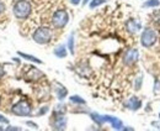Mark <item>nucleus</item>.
<instances>
[{
	"mask_svg": "<svg viewBox=\"0 0 160 131\" xmlns=\"http://www.w3.org/2000/svg\"><path fill=\"white\" fill-rule=\"evenodd\" d=\"M91 0H82V5H86V4H89Z\"/></svg>",
	"mask_w": 160,
	"mask_h": 131,
	"instance_id": "nucleus-29",
	"label": "nucleus"
},
{
	"mask_svg": "<svg viewBox=\"0 0 160 131\" xmlns=\"http://www.w3.org/2000/svg\"><path fill=\"white\" fill-rule=\"evenodd\" d=\"M54 90H56V94H57V98L59 99L60 101L64 100V99L67 98V95H68V89H67L64 85H62L60 83H56Z\"/></svg>",
	"mask_w": 160,
	"mask_h": 131,
	"instance_id": "nucleus-11",
	"label": "nucleus"
},
{
	"mask_svg": "<svg viewBox=\"0 0 160 131\" xmlns=\"http://www.w3.org/2000/svg\"><path fill=\"white\" fill-rule=\"evenodd\" d=\"M69 22V14L64 9H58L52 16V25L56 29H63Z\"/></svg>",
	"mask_w": 160,
	"mask_h": 131,
	"instance_id": "nucleus-4",
	"label": "nucleus"
},
{
	"mask_svg": "<svg viewBox=\"0 0 160 131\" xmlns=\"http://www.w3.org/2000/svg\"><path fill=\"white\" fill-rule=\"evenodd\" d=\"M26 125L32 128V129H38V125L36 123H33V121H26Z\"/></svg>",
	"mask_w": 160,
	"mask_h": 131,
	"instance_id": "nucleus-23",
	"label": "nucleus"
},
{
	"mask_svg": "<svg viewBox=\"0 0 160 131\" xmlns=\"http://www.w3.org/2000/svg\"><path fill=\"white\" fill-rule=\"evenodd\" d=\"M69 99H70V101L73 104H78V105H85L86 104V101L81 96H79V95H72Z\"/></svg>",
	"mask_w": 160,
	"mask_h": 131,
	"instance_id": "nucleus-17",
	"label": "nucleus"
},
{
	"mask_svg": "<svg viewBox=\"0 0 160 131\" xmlns=\"http://www.w3.org/2000/svg\"><path fill=\"white\" fill-rule=\"evenodd\" d=\"M1 130H4V128H1V126H0V131Z\"/></svg>",
	"mask_w": 160,
	"mask_h": 131,
	"instance_id": "nucleus-31",
	"label": "nucleus"
},
{
	"mask_svg": "<svg viewBox=\"0 0 160 131\" xmlns=\"http://www.w3.org/2000/svg\"><path fill=\"white\" fill-rule=\"evenodd\" d=\"M159 5H160L159 0H147V1L143 4V8H145V9H150V8L155 9V8H158Z\"/></svg>",
	"mask_w": 160,
	"mask_h": 131,
	"instance_id": "nucleus-15",
	"label": "nucleus"
},
{
	"mask_svg": "<svg viewBox=\"0 0 160 131\" xmlns=\"http://www.w3.org/2000/svg\"><path fill=\"white\" fill-rule=\"evenodd\" d=\"M32 38L36 43L38 45H47L51 42L52 40V30L49 27H46V26H42L36 29V31L33 32Z\"/></svg>",
	"mask_w": 160,
	"mask_h": 131,
	"instance_id": "nucleus-2",
	"label": "nucleus"
},
{
	"mask_svg": "<svg viewBox=\"0 0 160 131\" xmlns=\"http://www.w3.org/2000/svg\"><path fill=\"white\" fill-rule=\"evenodd\" d=\"M31 11H32V6H31V3L27 0H18L12 5V13L15 18L19 20L27 19Z\"/></svg>",
	"mask_w": 160,
	"mask_h": 131,
	"instance_id": "nucleus-1",
	"label": "nucleus"
},
{
	"mask_svg": "<svg viewBox=\"0 0 160 131\" xmlns=\"http://www.w3.org/2000/svg\"><path fill=\"white\" fill-rule=\"evenodd\" d=\"M68 124V119L65 115H54V119L52 121V128L54 130H65Z\"/></svg>",
	"mask_w": 160,
	"mask_h": 131,
	"instance_id": "nucleus-8",
	"label": "nucleus"
},
{
	"mask_svg": "<svg viewBox=\"0 0 160 131\" xmlns=\"http://www.w3.org/2000/svg\"><path fill=\"white\" fill-rule=\"evenodd\" d=\"M48 110H49V109H48V106H42V108L40 109V112H37V114H38V115H43V114L48 112Z\"/></svg>",
	"mask_w": 160,
	"mask_h": 131,
	"instance_id": "nucleus-24",
	"label": "nucleus"
},
{
	"mask_svg": "<svg viewBox=\"0 0 160 131\" xmlns=\"http://www.w3.org/2000/svg\"><path fill=\"white\" fill-rule=\"evenodd\" d=\"M154 22L155 24H158V25H160V11H157V13H154Z\"/></svg>",
	"mask_w": 160,
	"mask_h": 131,
	"instance_id": "nucleus-22",
	"label": "nucleus"
},
{
	"mask_svg": "<svg viewBox=\"0 0 160 131\" xmlns=\"http://www.w3.org/2000/svg\"><path fill=\"white\" fill-rule=\"evenodd\" d=\"M70 3H72L73 5H79L80 3H81V0H70Z\"/></svg>",
	"mask_w": 160,
	"mask_h": 131,
	"instance_id": "nucleus-28",
	"label": "nucleus"
},
{
	"mask_svg": "<svg viewBox=\"0 0 160 131\" xmlns=\"http://www.w3.org/2000/svg\"><path fill=\"white\" fill-rule=\"evenodd\" d=\"M19 56L22 57L23 59H27V61H30V62H33V63H37V64H41V63H42V61H41L40 58H37V57L32 56V55H28V53L19 52Z\"/></svg>",
	"mask_w": 160,
	"mask_h": 131,
	"instance_id": "nucleus-13",
	"label": "nucleus"
},
{
	"mask_svg": "<svg viewBox=\"0 0 160 131\" xmlns=\"http://www.w3.org/2000/svg\"><path fill=\"white\" fill-rule=\"evenodd\" d=\"M158 40V35L155 32V30L150 29V27H145L143 31H142V35H140V45L145 48H150L155 45Z\"/></svg>",
	"mask_w": 160,
	"mask_h": 131,
	"instance_id": "nucleus-3",
	"label": "nucleus"
},
{
	"mask_svg": "<svg viewBox=\"0 0 160 131\" xmlns=\"http://www.w3.org/2000/svg\"><path fill=\"white\" fill-rule=\"evenodd\" d=\"M2 11H5V4H4L2 1H0V14H1Z\"/></svg>",
	"mask_w": 160,
	"mask_h": 131,
	"instance_id": "nucleus-27",
	"label": "nucleus"
},
{
	"mask_svg": "<svg viewBox=\"0 0 160 131\" xmlns=\"http://www.w3.org/2000/svg\"><path fill=\"white\" fill-rule=\"evenodd\" d=\"M143 103L138 96H131L126 103H124V106L128 109V110H132V112H137L142 108Z\"/></svg>",
	"mask_w": 160,
	"mask_h": 131,
	"instance_id": "nucleus-9",
	"label": "nucleus"
},
{
	"mask_svg": "<svg viewBox=\"0 0 160 131\" xmlns=\"http://www.w3.org/2000/svg\"><path fill=\"white\" fill-rule=\"evenodd\" d=\"M159 119H160V114H159Z\"/></svg>",
	"mask_w": 160,
	"mask_h": 131,
	"instance_id": "nucleus-32",
	"label": "nucleus"
},
{
	"mask_svg": "<svg viewBox=\"0 0 160 131\" xmlns=\"http://www.w3.org/2000/svg\"><path fill=\"white\" fill-rule=\"evenodd\" d=\"M90 116H91V119L99 125V126H101L102 124H105V121H103V117H102V115H100V114H98V112H91L90 114Z\"/></svg>",
	"mask_w": 160,
	"mask_h": 131,
	"instance_id": "nucleus-16",
	"label": "nucleus"
},
{
	"mask_svg": "<svg viewBox=\"0 0 160 131\" xmlns=\"http://www.w3.org/2000/svg\"><path fill=\"white\" fill-rule=\"evenodd\" d=\"M67 112V109H65V106L64 105H57L56 106V109H54V115H64Z\"/></svg>",
	"mask_w": 160,
	"mask_h": 131,
	"instance_id": "nucleus-19",
	"label": "nucleus"
},
{
	"mask_svg": "<svg viewBox=\"0 0 160 131\" xmlns=\"http://www.w3.org/2000/svg\"><path fill=\"white\" fill-rule=\"evenodd\" d=\"M142 83H143V77L139 75V77L136 78V82H134V89L136 90H139L142 88Z\"/></svg>",
	"mask_w": 160,
	"mask_h": 131,
	"instance_id": "nucleus-20",
	"label": "nucleus"
},
{
	"mask_svg": "<svg viewBox=\"0 0 160 131\" xmlns=\"http://www.w3.org/2000/svg\"><path fill=\"white\" fill-rule=\"evenodd\" d=\"M53 53H54V56H57L58 58H65L67 55H68V48H67L65 45H58L54 48Z\"/></svg>",
	"mask_w": 160,
	"mask_h": 131,
	"instance_id": "nucleus-12",
	"label": "nucleus"
},
{
	"mask_svg": "<svg viewBox=\"0 0 160 131\" xmlns=\"http://www.w3.org/2000/svg\"><path fill=\"white\" fill-rule=\"evenodd\" d=\"M105 123H110L115 130H123V123L121 121L118 117L111 116V115H102Z\"/></svg>",
	"mask_w": 160,
	"mask_h": 131,
	"instance_id": "nucleus-10",
	"label": "nucleus"
},
{
	"mask_svg": "<svg viewBox=\"0 0 160 131\" xmlns=\"http://www.w3.org/2000/svg\"><path fill=\"white\" fill-rule=\"evenodd\" d=\"M0 123H5V124H9V120L4 116V115H0Z\"/></svg>",
	"mask_w": 160,
	"mask_h": 131,
	"instance_id": "nucleus-25",
	"label": "nucleus"
},
{
	"mask_svg": "<svg viewBox=\"0 0 160 131\" xmlns=\"http://www.w3.org/2000/svg\"><path fill=\"white\" fill-rule=\"evenodd\" d=\"M6 130L8 131H12V130L18 131V130H20V128H18V126H8Z\"/></svg>",
	"mask_w": 160,
	"mask_h": 131,
	"instance_id": "nucleus-26",
	"label": "nucleus"
},
{
	"mask_svg": "<svg viewBox=\"0 0 160 131\" xmlns=\"http://www.w3.org/2000/svg\"><path fill=\"white\" fill-rule=\"evenodd\" d=\"M67 48L69 50V52L72 53V55H74L75 53V46H74V34H70V36L68 38V42H67Z\"/></svg>",
	"mask_w": 160,
	"mask_h": 131,
	"instance_id": "nucleus-14",
	"label": "nucleus"
},
{
	"mask_svg": "<svg viewBox=\"0 0 160 131\" xmlns=\"http://www.w3.org/2000/svg\"><path fill=\"white\" fill-rule=\"evenodd\" d=\"M140 29H142V22H140V20L131 18V19H128L126 21V30H127L129 34L134 35V34L139 32Z\"/></svg>",
	"mask_w": 160,
	"mask_h": 131,
	"instance_id": "nucleus-7",
	"label": "nucleus"
},
{
	"mask_svg": "<svg viewBox=\"0 0 160 131\" xmlns=\"http://www.w3.org/2000/svg\"><path fill=\"white\" fill-rule=\"evenodd\" d=\"M154 92L155 93L160 92V80L158 78H155V80H154Z\"/></svg>",
	"mask_w": 160,
	"mask_h": 131,
	"instance_id": "nucleus-21",
	"label": "nucleus"
},
{
	"mask_svg": "<svg viewBox=\"0 0 160 131\" xmlns=\"http://www.w3.org/2000/svg\"><path fill=\"white\" fill-rule=\"evenodd\" d=\"M138 58H139V51L137 48H129L128 51H126L123 56V63L127 66H132L138 62Z\"/></svg>",
	"mask_w": 160,
	"mask_h": 131,
	"instance_id": "nucleus-6",
	"label": "nucleus"
},
{
	"mask_svg": "<svg viewBox=\"0 0 160 131\" xmlns=\"http://www.w3.org/2000/svg\"><path fill=\"white\" fill-rule=\"evenodd\" d=\"M2 75H4V69H2L1 67H0V78H1Z\"/></svg>",
	"mask_w": 160,
	"mask_h": 131,
	"instance_id": "nucleus-30",
	"label": "nucleus"
},
{
	"mask_svg": "<svg viewBox=\"0 0 160 131\" xmlns=\"http://www.w3.org/2000/svg\"><path fill=\"white\" fill-rule=\"evenodd\" d=\"M11 112H12V114H15L18 116H28L32 112V108H31V104L28 101L20 100V101H18L16 104L12 105Z\"/></svg>",
	"mask_w": 160,
	"mask_h": 131,
	"instance_id": "nucleus-5",
	"label": "nucleus"
},
{
	"mask_svg": "<svg viewBox=\"0 0 160 131\" xmlns=\"http://www.w3.org/2000/svg\"><path fill=\"white\" fill-rule=\"evenodd\" d=\"M105 3H107V0H91L89 3V6H90V9H96L98 6H100Z\"/></svg>",
	"mask_w": 160,
	"mask_h": 131,
	"instance_id": "nucleus-18",
	"label": "nucleus"
}]
</instances>
